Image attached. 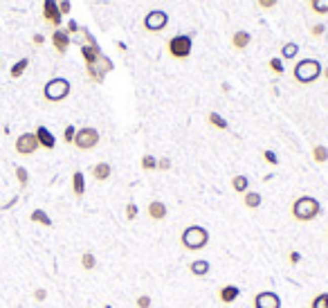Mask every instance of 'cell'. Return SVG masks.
<instances>
[{"instance_id":"35","label":"cell","mask_w":328,"mask_h":308,"mask_svg":"<svg viewBox=\"0 0 328 308\" xmlns=\"http://www.w3.org/2000/svg\"><path fill=\"white\" fill-rule=\"evenodd\" d=\"M75 135H77V128L72 126V124H70V126H65V130H63V142L65 144H72V142H75Z\"/></svg>"},{"instance_id":"47","label":"cell","mask_w":328,"mask_h":308,"mask_svg":"<svg viewBox=\"0 0 328 308\" xmlns=\"http://www.w3.org/2000/svg\"><path fill=\"white\" fill-rule=\"evenodd\" d=\"M101 308H113V306H111V304H106V306H101Z\"/></svg>"},{"instance_id":"42","label":"cell","mask_w":328,"mask_h":308,"mask_svg":"<svg viewBox=\"0 0 328 308\" xmlns=\"http://www.w3.org/2000/svg\"><path fill=\"white\" fill-rule=\"evenodd\" d=\"M45 297H48V290L45 288H36L34 290V299L36 301H45Z\"/></svg>"},{"instance_id":"24","label":"cell","mask_w":328,"mask_h":308,"mask_svg":"<svg viewBox=\"0 0 328 308\" xmlns=\"http://www.w3.org/2000/svg\"><path fill=\"white\" fill-rule=\"evenodd\" d=\"M29 218L36 223V225H43V227H52V218L48 216V212L45 210H34L29 214Z\"/></svg>"},{"instance_id":"44","label":"cell","mask_w":328,"mask_h":308,"mask_svg":"<svg viewBox=\"0 0 328 308\" xmlns=\"http://www.w3.org/2000/svg\"><path fill=\"white\" fill-rule=\"evenodd\" d=\"M67 34H75V32H79V25H77V20H70L67 23V29H65Z\"/></svg>"},{"instance_id":"2","label":"cell","mask_w":328,"mask_h":308,"mask_svg":"<svg viewBox=\"0 0 328 308\" xmlns=\"http://www.w3.org/2000/svg\"><path fill=\"white\" fill-rule=\"evenodd\" d=\"M319 77H321V63L317 59H301L293 67V79L301 83V86L315 83Z\"/></svg>"},{"instance_id":"50","label":"cell","mask_w":328,"mask_h":308,"mask_svg":"<svg viewBox=\"0 0 328 308\" xmlns=\"http://www.w3.org/2000/svg\"><path fill=\"white\" fill-rule=\"evenodd\" d=\"M326 234H328V232H326Z\"/></svg>"},{"instance_id":"38","label":"cell","mask_w":328,"mask_h":308,"mask_svg":"<svg viewBox=\"0 0 328 308\" xmlns=\"http://www.w3.org/2000/svg\"><path fill=\"white\" fill-rule=\"evenodd\" d=\"M257 5L261 9H265V12H268V9H274L279 5V0H257Z\"/></svg>"},{"instance_id":"40","label":"cell","mask_w":328,"mask_h":308,"mask_svg":"<svg viewBox=\"0 0 328 308\" xmlns=\"http://www.w3.org/2000/svg\"><path fill=\"white\" fill-rule=\"evenodd\" d=\"M171 169V160L169 158H160L158 160V171H169Z\"/></svg>"},{"instance_id":"33","label":"cell","mask_w":328,"mask_h":308,"mask_svg":"<svg viewBox=\"0 0 328 308\" xmlns=\"http://www.w3.org/2000/svg\"><path fill=\"white\" fill-rule=\"evenodd\" d=\"M16 178H18V185L20 187H27L29 185V174L25 166H16Z\"/></svg>"},{"instance_id":"19","label":"cell","mask_w":328,"mask_h":308,"mask_svg":"<svg viewBox=\"0 0 328 308\" xmlns=\"http://www.w3.org/2000/svg\"><path fill=\"white\" fill-rule=\"evenodd\" d=\"M81 54H83V59H86V65H92L99 56H101V50H99L97 43H90V45H83Z\"/></svg>"},{"instance_id":"18","label":"cell","mask_w":328,"mask_h":308,"mask_svg":"<svg viewBox=\"0 0 328 308\" xmlns=\"http://www.w3.org/2000/svg\"><path fill=\"white\" fill-rule=\"evenodd\" d=\"M111 174H113V166L108 162H99V164L92 166V178H95L97 182H106L108 178H111Z\"/></svg>"},{"instance_id":"29","label":"cell","mask_w":328,"mask_h":308,"mask_svg":"<svg viewBox=\"0 0 328 308\" xmlns=\"http://www.w3.org/2000/svg\"><path fill=\"white\" fill-rule=\"evenodd\" d=\"M297 54H299V45L293 43V41H290V43H285L283 48H281V59H295Z\"/></svg>"},{"instance_id":"36","label":"cell","mask_w":328,"mask_h":308,"mask_svg":"<svg viewBox=\"0 0 328 308\" xmlns=\"http://www.w3.org/2000/svg\"><path fill=\"white\" fill-rule=\"evenodd\" d=\"M263 160H265V162H268V164H274V166L279 164L277 153H274V151H270V149H265V151H263Z\"/></svg>"},{"instance_id":"49","label":"cell","mask_w":328,"mask_h":308,"mask_svg":"<svg viewBox=\"0 0 328 308\" xmlns=\"http://www.w3.org/2000/svg\"><path fill=\"white\" fill-rule=\"evenodd\" d=\"M308 3H310V0H308Z\"/></svg>"},{"instance_id":"41","label":"cell","mask_w":328,"mask_h":308,"mask_svg":"<svg viewBox=\"0 0 328 308\" xmlns=\"http://www.w3.org/2000/svg\"><path fill=\"white\" fill-rule=\"evenodd\" d=\"M70 9H72L70 0H61V3H59V12H61V16H63V14H70Z\"/></svg>"},{"instance_id":"28","label":"cell","mask_w":328,"mask_h":308,"mask_svg":"<svg viewBox=\"0 0 328 308\" xmlns=\"http://www.w3.org/2000/svg\"><path fill=\"white\" fill-rule=\"evenodd\" d=\"M139 166H142L144 171H155V169H158V158H155V155H151V153L142 155V160H139Z\"/></svg>"},{"instance_id":"9","label":"cell","mask_w":328,"mask_h":308,"mask_svg":"<svg viewBox=\"0 0 328 308\" xmlns=\"http://www.w3.org/2000/svg\"><path fill=\"white\" fill-rule=\"evenodd\" d=\"M86 70H88V75H90V79H92V81L101 83V81H103V75L113 70V63H111V59H108V56H103V54H101V56H99V59H97L92 65H86Z\"/></svg>"},{"instance_id":"10","label":"cell","mask_w":328,"mask_h":308,"mask_svg":"<svg viewBox=\"0 0 328 308\" xmlns=\"http://www.w3.org/2000/svg\"><path fill=\"white\" fill-rule=\"evenodd\" d=\"M252 306L254 308H281V297L272 290H263V292H257L252 299Z\"/></svg>"},{"instance_id":"7","label":"cell","mask_w":328,"mask_h":308,"mask_svg":"<svg viewBox=\"0 0 328 308\" xmlns=\"http://www.w3.org/2000/svg\"><path fill=\"white\" fill-rule=\"evenodd\" d=\"M142 25L147 32L158 34V32H162V29H166V25H169V14H166L164 9H151L147 16H144Z\"/></svg>"},{"instance_id":"6","label":"cell","mask_w":328,"mask_h":308,"mask_svg":"<svg viewBox=\"0 0 328 308\" xmlns=\"http://www.w3.org/2000/svg\"><path fill=\"white\" fill-rule=\"evenodd\" d=\"M79 151H90L99 144V130L92 128V126H83V128H77V135H75V142Z\"/></svg>"},{"instance_id":"4","label":"cell","mask_w":328,"mask_h":308,"mask_svg":"<svg viewBox=\"0 0 328 308\" xmlns=\"http://www.w3.org/2000/svg\"><path fill=\"white\" fill-rule=\"evenodd\" d=\"M70 90H72L70 81L63 79V77H54V79H50L48 83H45L43 97L48 99V101H52V104H59V101H63V99H67Z\"/></svg>"},{"instance_id":"34","label":"cell","mask_w":328,"mask_h":308,"mask_svg":"<svg viewBox=\"0 0 328 308\" xmlns=\"http://www.w3.org/2000/svg\"><path fill=\"white\" fill-rule=\"evenodd\" d=\"M324 34H326V25L324 23H317V25H312V27H310V36H312V39H321Z\"/></svg>"},{"instance_id":"43","label":"cell","mask_w":328,"mask_h":308,"mask_svg":"<svg viewBox=\"0 0 328 308\" xmlns=\"http://www.w3.org/2000/svg\"><path fill=\"white\" fill-rule=\"evenodd\" d=\"M288 261H290V263H293V265H297V263H299V261H301V254L297 252V250H293V252L288 254Z\"/></svg>"},{"instance_id":"8","label":"cell","mask_w":328,"mask_h":308,"mask_svg":"<svg viewBox=\"0 0 328 308\" xmlns=\"http://www.w3.org/2000/svg\"><path fill=\"white\" fill-rule=\"evenodd\" d=\"M39 149L41 146H39V140H36V133H23L16 138V153L18 155H32Z\"/></svg>"},{"instance_id":"1","label":"cell","mask_w":328,"mask_h":308,"mask_svg":"<svg viewBox=\"0 0 328 308\" xmlns=\"http://www.w3.org/2000/svg\"><path fill=\"white\" fill-rule=\"evenodd\" d=\"M290 214H293V218L299 223L315 221V218L321 214V202L312 196H299L293 202V207H290Z\"/></svg>"},{"instance_id":"12","label":"cell","mask_w":328,"mask_h":308,"mask_svg":"<svg viewBox=\"0 0 328 308\" xmlns=\"http://www.w3.org/2000/svg\"><path fill=\"white\" fill-rule=\"evenodd\" d=\"M52 45H54V50L59 52V54H65L67 48H70V34H67L65 29H54V34H52Z\"/></svg>"},{"instance_id":"15","label":"cell","mask_w":328,"mask_h":308,"mask_svg":"<svg viewBox=\"0 0 328 308\" xmlns=\"http://www.w3.org/2000/svg\"><path fill=\"white\" fill-rule=\"evenodd\" d=\"M249 43H252V34L247 29H238V32L232 34V48L234 50H247Z\"/></svg>"},{"instance_id":"25","label":"cell","mask_w":328,"mask_h":308,"mask_svg":"<svg viewBox=\"0 0 328 308\" xmlns=\"http://www.w3.org/2000/svg\"><path fill=\"white\" fill-rule=\"evenodd\" d=\"M312 160H315L317 164H326L328 162V149L324 144L312 146Z\"/></svg>"},{"instance_id":"5","label":"cell","mask_w":328,"mask_h":308,"mask_svg":"<svg viewBox=\"0 0 328 308\" xmlns=\"http://www.w3.org/2000/svg\"><path fill=\"white\" fill-rule=\"evenodd\" d=\"M191 48H194V43H191V36L187 34H175L173 39L166 43V52H169V56H173V59H189L191 56Z\"/></svg>"},{"instance_id":"16","label":"cell","mask_w":328,"mask_h":308,"mask_svg":"<svg viewBox=\"0 0 328 308\" xmlns=\"http://www.w3.org/2000/svg\"><path fill=\"white\" fill-rule=\"evenodd\" d=\"M238 295H241V288L234 286V284H227V286H223V288L218 290V297H221L223 304H232V301H236Z\"/></svg>"},{"instance_id":"32","label":"cell","mask_w":328,"mask_h":308,"mask_svg":"<svg viewBox=\"0 0 328 308\" xmlns=\"http://www.w3.org/2000/svg\"><path fill=\"white\" fill-rule=\"evenodd\" d=\"M310 308H328V292H319V295L310 301Z\"/></svg>"},{"instance_id":"3","label":"cell","mask_w":328,"mask_h":308,"mask_svg":"<svg viewBox=\"0 0 328 308\" xmlns=\"http://www.w3.org/2000/svg\"><path fill=\"white\" fill-rule=\"evenodd\" d=\"M180 243L185 250L198 252V250H202L207 243H209V232H207V227H202V225H189V227L182 229Z\"/></svg>"},{"instance_id":"20","label":"cell","mask_w":328,"mask_h":308,"mask_svg":"<svg viewBox=\"0 0 328 308\" xmlns=\"http://www.w3.org/2000/svg\"><path fill=\"white\" fill-rule=\"evenodd\" d=\"M72 194L77 198H81L86 194V176H83L81 171H75V174H72Z\"/></svg>"},{"instance_id":"46","label":"cell","mask_w":328,"mask_h":308,"mask_svg":"<svg viewBox=\"0 0 328 308\" xmlns=\"http://www.w3.org/2000/svg\"><path fill=\"white\" fill-rule=\"evenodd\" d=\"M321 77H324V79H328V67H321Z\"/></svg>"},{"instance_id":"21","label":"cell","mask_w":328,"mask_h":308,"mask_svg":"<svg viewBox=\"0 0 328 308\" xmlns=\"http://www.w3.org/2000/svg\"><path fill=\"white\" fill-rule=\"evenodd\" d=\"M263 202V198L259 191H247V194H243V205L247 207V210H259Z\"/></svg>"},{"instance_id":"31","label":"cell","mask_w":328,"mask_h":308,"mask_svg":"<svg viewBox=\"0 0 328 308\" xmlns=\"http://www.w3.org/2000/svg\"><path fill=\"white\" fill-rule=\"evenodd\" d=\"M268 67L274 72V75H283V70H285V67H283V59H281V56H272V59L268 61Z\"/></svg>"},{"instance_id":"14","label":"cell","mask_w":328,"mask_h":308,"mask_svg":"<svg viewBox=\"0 0 328 308\" xmlns=\"http://www.w3.org/2000/svg\"><path fill=\"white\" fill-rule=\"evenodd\" d=\"M147 214L151 221H164V218L169 216V210H166V205L162 200H153V202H149Z\"/></svg>"},{"instance_id":"48","label":"cell","mask_w":328,"mask_h":308,"mask_svg":"<svg viewBox=\"0 0 328 308\" xmlns=\"http://www.w3.org/2000/svg\"><path fill=\"white\" fill-rule=\"evenodd\" d=\"M225 308H232V306H225Z\"/></svg>"},{"instance_id":"13","label":"cell","mask_w":328,"mask_h":308,"mask_svg":"<svg viewBox=\"0 0 328 308\" xmlns=\"http://www.w3.org/2000/svg\"><path fill=\"white\" fill-rule=\"evenodd\" d=\"M36 140H39V146H43V149H48V151H52L56 146V138L52 135V130L45 126L36 128Z\"/></svg>"},{"instance_id":"22","label":"cell","mask_w":328,"mask_h":308,"mask_svg":"<svg viewBox=\"0 0 328 308\" xmlns=\"http://www.w3.org/2000/svg\"><path fill=\"white\" fill-rule=\"evenodd\" d=\"M207 122H209V126L218 128V130H227V128H230V124H227V119L223 117V115H218L216 111H211L209 115H207Z\"/></svg>"},{"instance_id":"17","label":"cell","mask_w":328,"mask_h":308,"mask_svg":"<svg viewBox=\"0 0 328 308\" xmlns=\"http://www.w3.org/2000/svg\"><path fill=\"white\" fill-rule=\"evenodd\" d=\"M209 270H211V265H209V261H205V259H194L189 263V272L194 277H207Z\"/></svg>"},{"instance_id":"11","label":"cell","mask_w":328,"mask_h":308,"mask_svg":"<svg viewBox=\"0 0 328 308\" xmlns=\"http://www.w3.org/2000/svg\"><path fill=\"white\" fill-rule=\"evenodd\" d=\"M43 18H45V23L54 25V27L61 25V12H59V3L56 0H45L43 3Z\"/></svg>"},{"instance_id":"37","label":"cell","mask_w":328,"mask_h":308,"mask_svg":"<svg viewBox=\"0 0 328 308\" xmlns=\"http://www.w3.org/2000/svg\"><path fill=\"white\" fill-rule=\"evenodd\" d=\"M137 214H139L137 205H135V202H128V205H126V221H135V218H137Z\"/></svg>"},{"instance_id":"23","label":"cell","mask_w":328,"mask_h":308,"mask_svg":"<svg viewBox=\"0 0 328 308\" xmlns=\"http://www.w3.org/2000/svg\"><path fill=\"white\" fill-rule=\"evenodd\" d=\"M232 189L236 191V194H247L249 191V180H247V176H234L232 178Z\"/></svg>"},{"instance_id":"45","label":"cell","mask_w":328,"mask_h":308,"mask_svg":"<svg viewBox=\"0 0 328 308\" xmlns=\"http://www.w3.org/2000/svg\"><path fill=\"white\" fill-rule=\"evenodd\" d=\"M34 43L36 45H43L45 43V36L43 34H34Z\"/></svg>"},{"instance_id":"26","label":"cell","mask_w":328,"mask_h":308,"mask_svg":"<svg viewBox=\"0 0 328 308\" xmlns=\"http://www.w3.org/2000/svg\"><path fill=\"white\" fill-rule=\"evenodd\" d=\"M27 65H29V59H18L16 63L12 65V70H9L12 79H18V77H23V72L27 70Z\"/></svg>"},{"instance_id":"27","label":"cell","mask_w":328,"mask_h":308,"mask_svg":"<svg viewBox=\"0 0 328 308\" xmlns=\"http://www.w3.org/2000/svg\"><path fill=\"white\" fill-rule=\"evenodd\" d=\"M310 12L317 16H326L328 14V0H310Z\"/></svg>"},{"instance_id":"30","label":"cell","mask_w":328,"mask_h":308,"mask_svg":"<svg viewBox=\"0 0 328 308\" xmlns=\"http://www.w3.org/2000/svg\"><path fill=\"white\" fill-rule=\"evenodd\" d=\"M81 268L83 270H95L97 268V257L92 252H86L81 257Z\"/></svg>"},{"instance_id":"39","label":"cell","mask_w":328,"mask_h":308,"mask_svg":"<svg viewBox=\"0 0 328 308\" xmlns=\"http://www.w3.org/2000/svg\"><path fill=\"white\" fill-rule=\"evenodd\" d=\"M135 306L137 308H151V297L149 295H139L137 301H135Z\"/></svg>"}]
</instances>
